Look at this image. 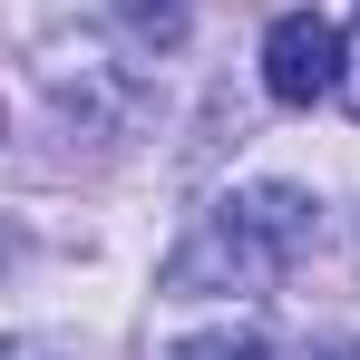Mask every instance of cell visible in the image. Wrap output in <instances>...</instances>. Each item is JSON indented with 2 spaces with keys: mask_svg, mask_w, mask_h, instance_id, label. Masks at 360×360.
I'll list each match as a JSON object with an SVG mask.
<instances>
[{
  "mask_svg": "<svg viewBox=\"0 0 360 360\" xmlns=\"http://www.w3.org/2000/svg\"><path fill=\"white\" fill-rule=\"evenodd\" d=\"M341 98H351V117H360V68H351V78H341Z\"/></svg>",
  "mask_w": 360,
  "mask_h": 360,
  "instance_id": "cell-6",
  "label": "cell"
},
{
  "mask_svg": "<svg viewBox=\"0 0 360 360\" xmlns=\"http://www.w3.org/2000/svg\"><path fill=\"white\" fill-rule=\"evenodd\" d=\"M117 20L146 39V49H176L185 39V0H117Z\"/></svg>",
  "mask_w": 360,
  "mask_h": 360,
  "instance_id": "cell-3",
  "label": "cell"
},
{
  "mask_svg": "<svg viewBox=\"0 0 360 360\" xmlns=\"http://www.w3.org/2000/svg\"><path fill=\"white\" fill-rule=\"evenodd\" d=\"M176 360H273V351H263V331H195L176 341Z\"/></svg>",
  "mask_w": 360,
  "mask_h": 360,
  "instance_id": "cell-4",
  "label": "cell"
},
{
  "mask_svg": "<svg viewBox=\"0 0 360 360\" xmlns=\"http://www.w3.org/2000/svg\"><path fill=\"white\" fill-rule=\"evenodd\" d=\"M341 20H321V10H283L273 20V39H263V88L283 98V108H321L351 68H341Z\"/></svg>",
  "mask_w": 360,
  "mask_h": 360,
  "instance_id": "cell-2",
  "label": "cell"
},
{
  "mask_svg": "<svg viewBox=\"0 0 360 360\" xmlns=\"http://www.w3.org/2000/svg\"><path fill=\"white\" fill-rule=\"evenodd\" d=\"M311 234H321V214L302 185H243L185 234V253L166 263V292H263L311 253Z\"/></svg>",
  "mask_w": 360,
  "mask_h": 360,
  "instance_id": "cell-1",
  "label": "cell"
},
{
  "mask_svg": "<svg viewBox=\"0 0 360 360\" xmlns=\"http://www.w3.org/2000/svg\"><path fill=\"white\" fill-rule=\"evenodd\" d=\"M321 360H360V351H351V341H321Z\"/></svg>",
  "mask_w": 360,
  "mask_h": 360,
  "instance_id": "cell-5",
  "label": "cell"
}]
</instances>
